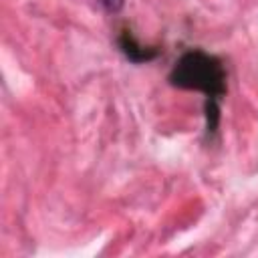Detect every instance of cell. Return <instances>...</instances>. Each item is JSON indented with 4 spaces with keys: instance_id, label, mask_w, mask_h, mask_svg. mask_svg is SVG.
Masks as SVG:
<instances>
[{
    "instance_id": "277c9868",
    "label": "cell",
    "mask_w": 258,
    "mask_h": 258,
    "mask_svg": "<svg viewBox=\"0 0 258 258\" xmlns=\"http://www.w3.org/2000/svg\"><path fill=\"white\" fill-rule=\"evenodd\" d=\"M101 4H103V8L107 12H119L123 8L125 0H101Z\"/></svg>"
},
{
    "instance_id": "3957f363",
    "label": "cell",
    "mask_w": 258,
    "mask_h": 258,
    "mask_svg": "<svg viewBox=\"0 0 258 258\" xmlns=\"http://www.w3.org/2000/svg\"><path fill=\"white\" fill-rule=\"evenodd\" d=\"M204 113H206V137H214L220 127V101L206 99Z\"/></svg>"
},
{
    "instance_id": "7a4b0ae2",
    "label": "cell",
    "mask_w": 258,
    "mask_h": 258,
    "mask_svg": "<svg viewBox=\"0 0 258 258\" xmlns=\"http://www.w3.org/2000/svg\"><path fill=\"white\" fill-rule=\"evenodd\" d=\"M117 46H119V50L125 54V58L131 60V62H135V64L149 62V60L157 58L159 52H161L157 46H145V44H141V42L133 36V32H131L129 28H123V30H121V34L117 36Z\"/></svg>"
},
{
    "instance_id": "6da1fadb",
    "label": "cell",
    "mask_w": 258,
    "mask_h": 258,
    "mask_svg": "<svg viewBox=\"0 0 258 258\" xmlns=\"http://www.w3.org/2000/svg\"><path fill=\"white\" fill-rule=\"evenodd\" d=\"M167 81L175 89L200 91L206 99L214 101H222L226 95V71L222 60L200 48L183 52L173 64Z\"/></svg>"
}]
</instances>
